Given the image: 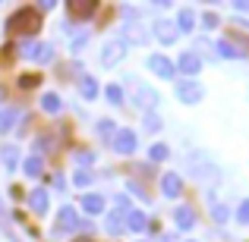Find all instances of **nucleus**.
Returning a JSON list of instances; mask_svg holds the SVG:
<instances>
[{"instance_id": "obj_26", "label": "nucleus", "mask_w": 249, "mask_h": 242, "mask_svg": "<svg viewBox=\"0 0 249 242\" xmlns=\"http://www.w3.org/2000/svg\"><path fill=\"white\" fill-rule=\"evenodd\" d=\"M167 154H170L167 145H152V148H148V158H152V161H164Z\"/></svg>"}, {"instance_id": "obj_38", "label": "nucleus", "mask_w": 249, "mask_h": 242, "mask_svg": "<svg viewBox=\"0 0 249 242\" xmlns=\"http://www.w3.org/2000/svg\"><path fill=\"white\" fill-rule=\"evenodd\" d=\"M76 242H95V239H89V236H79V239H76Z\"/></svg>"}, {"instance_id": "obj_23", "label": "nucleus", "mask_w": 249, "mask_h": 242, "mask_svg": "<svg viewBox=\"0 0 249 242\" xmlns=\"http://www.w3.org/2000/svg\"><path fill=\"white\" fill-rule=\"evenodd\" d=\"M0 161L6 163V170H16V167H19V154H16V148H13V145L0 148Z\"/></svg>"}, {"instance_id": "obj_19", "label": "nucleus", "mask_w": 249, "mask_h": 242, "mask_svg": "<svg viewBox=\"0 0 249 242\" xmlns=\"http://www.w3.org/2000/svg\"><path fill=\"white\" fill-rule=\"evenodd\" d=\"M82 211L85 214H101L104 211V198H101V195H85V198H82Z\"/></svg>"}, {"instance_id": "obj_40", "label": "nucleus", "mask_w": 249, "mask_h": 242, "mask_svg": "<svg viewBox=\"0 0 249 242\" xmlns=\"http://www.w3.org/2000/svg\"><path fill=\"white\" fill-rule=\"evenodd\" d=\"M0 217H3V205H0Z\"/></svg>"}, {"instance_id": "obj_13", "label": "nucleus", "mask_w": 249, "mask_h": 242, "mask_svg": "<svg viewBox=\"0 0 249 242\" xmlns=\"http://www.w3.org/2000/svg\"><path fill=\"white\" fill-rule=\"evenodd\" d=\"M155 35H158V41H164V44H174L180 32L174 29V22H167V19H161V22H155Z\"/></svg>"}, {"instance_id": "obj_20", "label": "nucleus", "mask_w": 249, "mask_h": 242, "mask_svg": "<svg viewBox=\"0 0 249 242\" xmlns=\"http://www.w3.org/2000/svg\"><path fill=\"white\" fill-rule=\"evenodd\" d=\"M16 120H19V110H16V107L0 110V132H10V129L16 126Z\"/></svg>"}, {"instance_id": "obj_34", "label": "nucleus", "mask_w": 249, "mask_h": 242, "mask_svg": "<svg viewBox=\"0 0 249 242\" xmlns=\"http://www.w3.org/2000/svg\"><path fill=\"white\" fill-rule=\"evenodd\" d=\"M202 22H205V29H218V16H214V13H205Z\"/></svg>"}, {"instance_id": "obj_7", "label": "nucleus", "mask_w": 249, "mask_h": 242, "mask_svg": "<svg viewBox=\"0 0 249 242\" xmlns=\"http://www.w3.org/2000/svg\"><path fill=\"white\" fill-rule=\"evenodd\" d=\"M114 148H117V154L129 158V154L136 151V132L133 129H120V132L114 135Z\"/></svg>"}, {"instance_id": "obj_36", "label": "nucleus", "mask_w": 249, "mask_h": 242, "mask_svg": "<svg viewBox=\"0 0 249 242\" xmlns=\"http://www.w3.org/2000/svg\"><path fill=\"white\" fill-rule=\"evenodd\" d=\"M76 161H79V163H91V161H95V154H91V151H79V154H76Z\"/></svg>"}, {"instance_id": "obj_14", "label": "nucleus", "mask_w": 249, "mask_h": 242, "mask_svg": "<svg viewBox=\"0 0 249 242\" xmlns=\"http://www.w3.org/2000/svg\"><path fill=\"white\" fill-rule=\"evenodd\" d=\"M174 220H177L180 230H193V226H196V211L183 205V208H177V211H174Z\"/></svg>"}, {"instance_id": "obj_39", "label": "nucleus", "mask_w": 249, "mask_h": 242, "mask_svg": "<svg viewBox=\"0 0 249 242\" xmlns=\"http://www.w3.org/2000/svg\"><path fill=\"white\" fill-rule=\"evenodd\" d=\"M0 104H3V88H0Z\"/></svg>"}, {"instance_id": "obj_8", "label": "nucleus", "mask_w": 249, "mask_h": 242, "mask_svg": "<svg viewBox=\"0 0 249 242\" xmlns=\"http://www.w3.org/2000/svg\"><path fill=\"white\" fill-rule=\"evenodd\" d=\"M76 224H79L76 211H73L70 205H63V208H60V214H57V226H54V230H57V233H67V230H73Z\"/></svg>"}, {"instance_id": "obj_16", "label": "nucleus", "mask_w": 249, "mask_h": 242, "mask_svg": "<svg viewBox=\"0 0 249 242\" xmlns=\"http://www.w3.org/2000/svg\"><path fill=\"white\" fill-rule=\"evenodd\" d=\"M136 101L142 104V107H155L158 104V95H155L148 85H142V82H136Z\"/></svg>"}, {"instance_id": "obj_24", "label": "nucleus", "mask_w": 249, "mask_h": 242, "mask_svg": "<svg viewBox=\"0 0 249 242\" xmlns=\"http://www.w3.org/2000/svg\"><path fill=\"white\" fill-rule=\"evenodd\" d=\"M41 110H48V113H57V110H60V97H57L54 91H48V95L41 97Z\"/></svg>"}, {"instance_id": "obj_35", "label": "nucleus", "mask_w": 249, "mask_h": 242, "mask_svg": "<svg viewBox=\"0 0 249 242\" xmlns=\"http://www.w3.org/2000/svg\"><path fill=\"white\" fill-rule=\"evenodd\" d=\"M48 148H51V139H38V142H35V151H38V154H44Z\"/></svg>"}, {"instance_id": "obj_28", "label": "nucleus", "mask_w": 249, "mask_h": 242, "mask_svg": "<svg viewBox=\"0 0 249 242\" xmlns=\"http://www.w3.org/2000/svg\"><path fill=\"white\" fill-rule=\"evenodd\" d=\"M145 129H148V132H158V129H161V116L148 110V113H145Z\"/></svg>"}, {"instance_id": "obj_27", "label": "nucleus", "mask_w": 249, "mask_h": 242, "mask_svg": "<svg viewBox=\"0 0 249 242\" xmlns=\"http://www.w3.org/2000/svg\"><path fill=\"white\" fill-rule=\"evenodd\" d=\"M98 135H101V139H114V123H110V120H101V123H98Z\"/></svg>"}, {"instance_id": "obj_37", "label": "nucleus", "mask_w": 249, "mask_h": 242, "mask_svg": "<svg viewBox=\"0 0 249 242\" xmlns=\"http://www.w3.org/2000/svg\"><path fill=\"white\" fill-rule=\"evenodd\" d=\"M237 10H249V0H237Z\"/></svg>"}, {"instance_id": "obj_21", "label": "nucleus", "mask_w": 249, "mask_h": 242, "mask_svg": "<svg viewBox=\"0 0 249 242\" xmlns=\"http://www.w3.org/2000/svg\"><path fill=\"white\" fill-rule=\"evenodd\" d=\"M79 91H82L85 101H95V97H98V82L91 79V76H82V79H79Z\"/></svg>"}, {"instance_id": "obj_15", "label": "nucleus", "mask_w": 249, "mask_h": 242, "mask_svg": "<svg viewBox=\"0 0 249 242\" xmlns=\"http://www.w3.org/2000/svg\"><path fill=\"white\" fill-rule=\"evenodd\" d=\"M48 192H44V189H32V192H29V205H32V211H35V214H44V211H48Z\"/></svg>"}, {"instance_id": "obj_6", "label": "nucleus", "mask_w": 249, "mask_h": 242, "mask_svg": "<svg viewBox=\"0 0 249 242\" xmlns=\"http://www.w3.org/2000/svg\"><path fill=\"white\" fill-rule=\"evenodd\" d=\"M123 54H126V41H123V38L120 41H107L104 50H101V66H114Z\"/></svg>"}, {"instance_id": "obj_1", "label": "nucleus", "mask_w": 249, "mask_h": 242, "mask_svg": "<svg viewBox=\"0 0 249 242\" xmlns=\"http://www.w3.org/2000/svg\"><path fill=\"white\" fill-rule=\"evenodd\" d=\"M38 25H41V16H38V10H32V6L13 13V19H10V29L13 32H22V35H35Z\"/></svg>"}, {"instance_id": "obj_31", "label": "nucleus", "mask_w": 249, "mask_h": 242, "mask_svg": "<svg viewBox=\"0 0 249 242\" xmlns=\"http://www.w3.org/2000/svg\"><path fill=\"white\" fill-rule=\"evenodd\" d=\"M107 101L110 104H120L123 101V88H120V85H107Z\"/></svg>"}, {"instance_id": "obj_25", "label": "nucleus", "mask_w": 249, "mask_h": 242, "mask_svg": "<svg viewBox=\"0 0 249 242\" xmlns=\"http://www.w3.org/2000/svg\"><path fill=\"white\" fill-rule=\"evenodd\" d=\"M212 217L218 220V224H224V220L231 217V211H227V205H218V201H214V205H212Z\"/></svg>"}, {"instance_id": "obj_2", "label": "nucleus", "mask_w": 249, "mask_h": 242, "mask_svg": "<svg viewBox=\"0 0 249 242\" xmlns=\"http://www.w3.org/2000/svg\"><path fill=\"white\" fill-rule=\"evenodd\" d=\"M126 214H129V198H117V211L114 214H107V220H104V230L107 233H120V230H126Z\"/></svg>"}, {"instance_id": "obj_9", "label": "nucleus", "mask_w": 249, "mask_h": 242, "mask_svg": "<svg viewBox=\"0 0 249 242\" xmlns=\"http://www.w3.org/2000/svg\"><path fill=\"white\" fill-rule=\"evenodd\" d=\"M177 69H180V73H186V76H196L202 69V57L193 54V50H186V54L180 57V63H177Z\"/></svg>"}, {"instance_id": "obj_5", "label": "nucleus", "mask_w": 249, "mask_h": 242, "mask_svg": "<svg viewBox=\"0 0 249 242\" xmlns=\"http://www.w3.org/2000/svg\"><path fill=\"white\" fill-rule=\"evenodd\" d=\"M202 85L196 82V79H189V82H180L177 85V101H183V104H199L202 101Z\"/></svg>"}, {"instance_id": "obj_30", "label": "nucleus", "mask_w": 249, "mask_h": 242, "mask_svg": "<svg viewBox=\"0 0 249 242\" xmlns=\"http://www.w3.org/2000/svg\"><path fill=\"white\" fill-rule=\"evenodd\" d=\"M25 173H29V176H38V173H41V158H38V154L25 161Z\"/></svg>"}, {"instance_id": "obj_12", "label": "nucleus", "mask_w": 249, "mask_h": 242, "mask_svg": "<svg viewBox=\"0 0 249 242\" xmlns=\"http://www.w3.org/2000/svg\"><path fill=\"white\" fill-rule=\"evenodd\" d=\"M214 50H218V57H227V60H243L246 50H240L237 44H231L227 38H221L218 44H214Z\"/></svg>"}, {"instance_id": "obj_18", "label": "nucleus", "mask_w": 249, "mask_h": 242, "mask_svg": "<svg viewBox=\"0 0 249 242\" xmlns=\"http://www.w3.org/2000/svg\"><path fill=\"white\" fill-rule=\"evenodd\" d=\"M123 41H129V44H145L148 35L139 29V25H123Z\"/></svg>"}, {"instance_id": "obj_33", "label": "nucleus", "mask_w": 249, "mask_h": 242, "mask_svg": "<svg viewBox=\"0 0 249 242\" xmlns=\"http://www.w3.org/2000/svg\"><path fill=\"white\" fill-rule=\"evenodd\" d=\"M35 85H38V76H22V79H19V88H35Z\"/></svg>"}, {"instance_id": "obj_17", "label": "nucleus", "mask_w": 249, "mask_h": 242, "mask_svg": "<svg viewBox=\"0 0 249 242\" xmlns=\"http://www.w3.org/2000/svg\"><path fill=\"white\" fill-rule=\"evenodd\" d=\"M126 230H133V233L148 230V217H145L142 211H129V214H126Z\"/></svg>"}, {"instance_id": "obj_22", "label": "nucleus", "mask_w": 249, "mask_h": 242, "mask_svg": "<svg viewBox=\"0 0 249 242\" xmlns=\"http://www.w3.org/2000/svg\"><path fill=\"white\" fill-rule=\"evenodd\" d=\"M193 29H196V13L180 10V16H177V32H193Z\"/></svg>"}, {"instance_id": "obj_10", "label": "nucleus", "mask_w": 249, "mask_h": 242, "mask_svg": "<svg viewBox=\"0 0 249 242\" xmlns=\"http://www.w3.org/2000/svg\"><path fill=\"white\" fill-rule=\"evenodd\" d=\"M161 192H164L167 198H177V195L183 192V179L177 173H164L161 176Z\"/></svg>"}, {"instance_id": "obj_32", "label": "nucleus", "mask_w": 249, "mask_h": 242, "mask_svg": "<svg viewBox=\"0 0 249 242\" xmlns=\"http://www.w3.org/2000/svg\"><path fill=\"white\" fill-rule=\"evenodd\" d=\"M237 220H240V224H249V198L237 208Z\"/></svg>"}, {"instance_id": "obj_3", "label": "nucleus", "mask_w": 249, "mask_h": 242, "mask_svg": "<svg viewBox=\"0 0 249 242\" xmlns=\"http://www.w3.org/2000/svg\"><path fill=\"white\" fill-rule=\"evenodd\" d=\"M145 66L152 69L155 76H161V79H174V76H177V63H170L164 54H152L145 60Z\"/></svg>"}, {"instance_id": "obj_11", "label": "nucleus", "mask_w": 249, "mask_h": 242, "mask_svg": "<svg viewBox=\"0 0 249 242\" xmlns=\"http://www.w3.org/2000/svg\"><path fill=\"white\" fill-rule=\"evenodd\" d=\"M70 16H76V19L95 16V0H70Z\"/></svg>"}, {"instance_id": "obj_4", "label": "nucleus", "mask_w": 249, "mask_h": 242, "mask_svg": "<svg viewBox=\"0 0 249 242\" xmlns=\"http://www.w3.org/2000/svg\"><path fill=\"white\" fill-rule=\"evenodd\" d=\"M22 57H29V60H35V63H51L54 60V48H51V44L29 41V44H22Z\"/></svg>"}, {"instance_id": "obj_29", "label": "nucleus", "mask_w": 249, "mask_h": 242, "mask_svg": "<svg viewBox=\"0 0 249 242\" xmlns=\"http://www.w3.org/2000/svg\"><path fill=\"white\" fill-rule=\"evenodd\" d=\"M91 179H95V176H91L89 170H76V173H73V182H76V186H91Z\"/></svg>"}]
</instances>
